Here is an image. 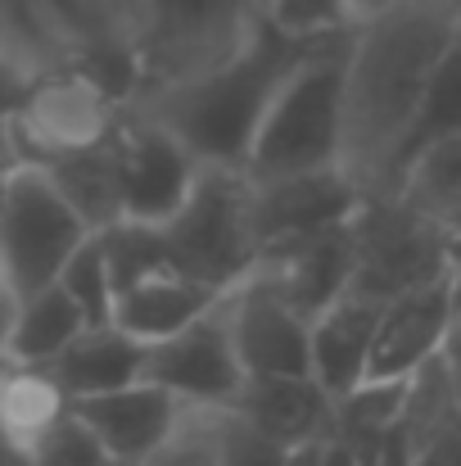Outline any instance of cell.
Returning a JSON list of instances; mask_svg holds the SVG:
<instances>
[{"mask_svg":"<svg viewBox=\"0 0 461 466\" xmlns=\"http://www.w3.org/2000/svg\"><path fill=\"white\" fill-rule=\"evenodd\" d=\"M158 227L176 272L213 290H231L258 258L249 172L240 163H199L185 199Z\"/></svg>","mask_w":461,"mask_h":466,"instance_id":"cell-5","label":"cell"},{"mask_svg":"<svg viewBox=\"0 0 461 466\" xmlns=\"http://www.w3.org/2000/svg\"><path fill=\"white\" fill-rule=\"evenodd\" d=\"M123 105L127 100L105 91L82 68H55V73L32 77L5 114H9L23 158L32 167H45V163H59V158L109 141Z\"/></svg>","mask_w":461,"mask_h":466,"instance_id":"cell-8","label":"cell"},{"mask_svg":"<svg viewBox=\"0 0 461 466\" xmlns=\"http://www.w3.org/2000/svg\"><path fill=\"white\" fill-rule=\"evenodd\" d=\"M222 295L226 290H213V286H204V281H195L176 268H158V272L123 286L114 295V321L127 335H136L141 344H154V339L181 330L185 321H195L199 312H208Z\"/></svg>","mask_w":461,"mask_h":466,"instance_id":"cell-19","label":"cell"},{"mask_svg":"<svg viewBox=\"0 0 461 466\" xmlns=\"http://www.w3.org/2000/svg\"><path fill=\"white\" fill-rule=\"evenodd\" d=\"M95 240H100V254H105V263H109L114 295H118L123 286H132V281L158 272V268H172L158 222H145V218H118V222L100 227Z\"/></svg>","mask_w":461,"mask_h":466,"instance_id":"cell-27","label":"cell"},{"mask_svg":"<svg viewBox=\"0 0 461 466\" xmlns=\"http://www.w3.org/2000/svg\"><path fill=\"white\" fill-rule=\"evenodd\" d=\"M453 9H457V18H461V0H457V5H453Z\"/></svg>","mask_w":461,"mask_h":466,"instance_id":"cell-39","label":"cell"},{"mask_svg":"<svg viewBox=\"0 0 461 466\" xmlns=\"http://www.w3.org/2000/svg\"><path fill=\"white\" fill-rule=\"evenodd\" d=\"M50 181L64 190V199L82 213V222L91 231L127 218L123 208V172H118V155H114V141H100L82 155H68L59 163H45Z\"/></svg>","mask_w":461,"mask_h":466,"instance_id":"cell-23","label":"cell"},{"mask_svg":"<svg viewBox=\"0 0 461 466\" xmlns=\"http://www.w3.org/2000/svg\"><path fill=\"white\" fill-rule=\"evenodd\" d=\"M5 299H9V295H5V281H0V304H5Z\"/></svg>","mask_w":461,"mask_h":466,"instance_id":"cell-38","label":"cell"},{"mask_svg":"<svg viewBox=\"0 0 461 466\" xmlns=\"http://www.w3.org/2000/svg\"><path fill=\"white\" fill-rule=\"evenodd\" d=\"M453 27V0H407L348 27L339 163L362 190H385L394 181L426 82Z\"/></svg>","mask_w":461,"mask_h":466,"instance_id":"cell-1","label":"cell"},{"mask_svg":"<svg viewBox=\"0 0 461 466\" xmlns=\"http://www.w3.org/2000/svg\"><path fill=\"white\" fill-rule=\"evenodd\" d=\"M0 68L18 77L23 86L41 73L68 68L55 36L45 32L36 0H0Z\"/></svg>","mask_w":461,"mask_h":466,"instance_id":"cell-26","label":"cell"},{"mask_svg":"<svg viewBox=\"0 0 461 466\" xmlns=\"http://www.w3.org/2000/svg\"><path fill=\"white\" fill-rule=\"evenodd\" d=\"M45 371L59 380V390L68 399H86L127 380H141L145 371V344L136 335H127L118 321H100L86 326L82 335H73L50 362Z\"/></svg>","mask_w":461,"mask_h":466,"instance_id":"cell-18","label":"cell"},{"mask_svg":"<svg viewBox=\"0 0 461 466\" xmlns=\"http://www.w3.org/2000/svg\"><path fill=\"white\" fill-rule=\"evenodd\" d=\"M68 408L73 399L59 390V380L45 367L0 358V440L5 444L27 453Z\"/></svg>","mask_w":461,"mask_h":466,"instance_id":"cell-22","label":"cell"},{"mask_svg":"<svg viewBox=\"0 0 461 466\" xmlns=\"http://www.w3.org/2000/svg\"><path fill=\"white\" fill-rule=\"evenodd\" d=\"M226 326L245 376H299L307 371V317L295 312L267 281L245 272L226 295Z\"/></svg>","mask_w":461,"mask_h":466,"instance_id":"cell-14","label":"cell"},{"mask_svg":"<svg viewBox=\"0 0 461 466\" xmlns=\"http://www.w3.org/2000/svg\"><path fill=\"white\" fill-rule=\"evenodd\" d=\"M461 312V295L453 277L426 281L416 290H403L380 304L376 339H371V367L376 380H412L426 362H435L448 344V330Z\"/></svg>","mask_w":461,"mask_h":466,"instance_id":"cell-12","label":"cell"},{"mask_svg":"<svg viewBox=\"0 0 461 466\" xmlns=\"http://www.w3.org/2000/svg\"><path fill=\"white\" fill-rule=\"evenodd\" d=\"M281 458H286V444L263 435L240 412L222 408V466H281Z\"/></svg>","mask_w":461,"mask_h":466,"instance_id":"cell-31","label":"cell"},{"mask_svg":"<svg viewBox=\"0 0 461 466\" xmlns=\"http://www.w3.org/2000/svg\"><path fill=\"white\" fill-rule=\"evenodd\" d=\"M181 399L154 380H127L86 399H73V412L91 426V435L105 444L114 466H141L167 440V431L181 417Z\"/></svg>","mask_w":461,"mask_h":466,"instance_id":"cell-15","label":"cell"},{"mask_svg":"<svg viewBox=\"0 0 461 466\" xmlns=\"http://www.w3.org/2000/svg\"><path fill=\"white\" fill-rule=\"evenodd\" d=\"M353 286L366 299H394L426 281L453 277L448 222L421 213L398 190H362L353 218Z\"/></svg>","mask_w":461,"mask_h":466,"instance_id":"cell-6","label":"cell"},{"mask_svg":"<svg viewBox=\"0 0 461 466\" xmlns=\"http://www.w3.org/2000/svg\"><path fill=\"white\" fill-rule=\"evenodd\" d=\"M91 236L82 213L64 199L45 167H18L0 208V281L9 299L50 286L73 249Z\"/></svg>","mask_w":461,"mask_h":466,"instance_id":"cell-7","label":"cell"},{"mask_svg":"<svg viewBox=\"0 0 461 466\" xmlns=\"http://www.w3.org/2000/svg\"><path fill=\"white\" fill-rule=\"evenodd\" d=\"M453 132H461V18L453 27V36H448V46H444V55H439V64H435V73H430V82H426V96H421L416 123L407 132V146L398 155V167H403V158L416 155L421 146H430L439 137H453Z\"/></svg>","mask_w":461,"mask_h":466,"instance_id":"cell-25","label":"cell"},{"mask_svg":"<svg viewBox=\"0 0 461 466\" xmlns=\"http://www.w3.org/2000/svg\"><path fill=\"white\" fill-rule=\"evenodd\" d=\"M141 466H222V408L185 403L167 440Z\"/></svg>","mask_w":461,"mask_h":466,"instance_id":"cell-28","label":"cell"},{"mask_svg":"<svg viewBox=\"0 0 461 466\" xmlns=\"http://www.w3.org/2000/svg\"><path fill=\"white\" fill-rule=\"evenodd\" d=\"M344 55H348V27L316 36L304 59L286 73L276 96L267 100L249 150L245 172L249 177H281L339 163L344 141Z\"/></svg>","mask_w":461,"mask_h":466,"instance_id":"cell-3","label":"cell"},{"mask_svg":"<svg viewBox=\"0 0 461 466\" xmlns=\"http://www.w3.org/2000/svg\"><path fill=\"white\" fill-rule=\"evenodd\" d=\"M145 380L172 390L181 403H204V408H226L236 390L245 385L240 353L231 344V326L222 299L181 330L145 344Z\"/></svg>","mask_w":461,"mask_h":466,"instance_id":"cell-10","label":"cell"},{"mask_svg":"<svg viewBox=\"0 0 461 466\" xmlns=\"http://www.w3.org/2000/svg\"><path fill=\"white\" fill-rule=\"evenodd\" d=\"M114 155H118V172H123V208L127 218H145V222H163L190 190L195 172L204 158L195 155L167 123H158L150 109L141 105H123L114 132Z\"/></svg>","mask_w":461,"mask_h":466,"instance_id":"cell-9","label":"cell"},{"mask_svg":"<svg viewBox=\"0 0 461 466\" xmlns=\"http://www.w3.org/2000/svg\"><path fill=\"white\" fill-rule=\"evenodd\" d=\"M330 403L335 399L312 380V371H299V376H245V385L226 408L290 449L330 435Z\"/></svg>","mask_w":461,"mask_h":466,"instance_id":"cell-17","label":"cell"},{"mask_svg":"<svg viewBox=\"0 0 461 466\" xmlns=\"http://www.w3.org/2000/svg\"><path fill=\"white\" fill-rule=\"evenodd\" d=\"M389 190H398L407 204H416L421 213H430L439 222H457L461 218V132L439 137V141H430L416 155L403 158V167L394 172Z\"/></svg>","mask_w":461,"mask_h":466,"instance_id":"cell-24","label":"cell"},{"mask_svg":"<svg viewBox=\"0 0 461 466\" xmlns=\"http://www.w3.org/2000/svg\"><path fill=\"white\" fill-rule=\"evenodd\" d=\"M263 27V0H136L132 5V50L136 91L150 100L181 82H195L231 64Z\"/></svg>","mask_w":461,"mask_h":466,"instance_id":"cell-4","label":"cell"},{"mask_svg":"<svg viewBox=\"0 0 461 466\" xmlns=\"http://www.w3.org/2000/svg\"><path fill=\"white\" fill-rule=\"evenodd\" d=\"M376 321H380V299H366L357 290L339 295L330 309H321L307 321V371L330 399L366 380Z\"/></svg>","mask_w":461,"mask_h":466,"instance_id":"cell-16","label":"cell"},{"mask_svg":"<svg viewBox=\"0 0 461 466\" xmlns=\"http://www.w3.org/2000/svg\"><path fill=\"white\" fill-rule=\"evenodd\" d=\"M18 167H27V158L18 150V137H14V127H9V114L0 109V172L14 177Z\"/></svg>","mask_w":461,"mask_h":466,"instance_id":"cell-32","label":"cell"},{"mask_svg":"<svg viewBox=\"0 0 461 466\" xmlns=\"http://www.w3.org/2000/svg\"><path fill=\"white\" fill-rule=\"evenodd\" d=\"M27 462L32 466H114L105 444L91 435V426L68 408L32 449H27Z\"/></svg>","mask_w":461,"mask_h":466,"instance_id":"cell-30","label":"cell"},{"mask_svg":"<svg viewBox=\"0 0 461 466\" xmlns=\"http://www.w3.org/2000/svg\"><path fill=\"white\" fill-rule=\"evenodd\" d=\"M453 5H457V0H453Z\"/></svg>","mask_w":461,"mask_h":466,"instance_id":"cell-40","label":"cell"},{"mask_svg":"<svg viewBox=\"0 0 461 466\" xmlns=\"http://www.w3.org/2000/svg\"><path fill=\"white\" fill-rule=\"evenodd\" d=\"M91 321L82 309L68 299V290L59 281L9 299V317H5V358L9 362H27V367H45L73 335H82Z\"/></svg>","mask_w":461,"mask_h":466,"instance_id":"cell-20","label":"cell"},{"mask_svg":"<svg viewBox=\"0 0 461 466\" xmlns=\"http://www.w3.org/2000/svg\"><path fill=\"white\" fill-rule=\"evenodd\" d=\"M394 5H407V0H344V14H348V23H362V18H371L380 9H394Z\"/></svg>","mask_w":461,"mask_h":466,"instance_id":"cell-35","label":"cell"},{"mask_svg":"<svg viewBox=\"0 0 461 466\" xmlns=\"http://www.w3.org/2000/svg\"><path fill=\"white\" fill-rule=\"evenodd\" d=\"M439 362H444V371L453 380V394H457V403H461V312H457V321H453V330H448V344H444Z\"/></svg>","mask_w":461,"mask_h":466,"instance_id":"cell-33","label":"cell"},{"mask_svg":"<svg viewBox=\"0 0 461 466\" xmlns=\"http://www.w3.org/2000/svg\"><path fill=\"white\" fill-rule=\"evenodd\" d=\"M55 281L68 290V299L82 309V317H86L91 326L114 321V277H109V263H105V254H100L95 231L73 249V258L64 263V272H59Z\"/></svg>","mask_w":461,"mask_h":466,"instance_id":"cell-29","label":"cell"},{"mask_svg":"<svg viewBox=\"0 0 461 466\" xmlns=\"http://www.w3.org/2000/svg\"><path fill=\"white\" fill-rule=\"evenodd\" d=\"M312 41L316 36L281 32L263 14V27L231 64H222L195 82H181L172 91H158L150 100H132V105L150 109L158 123H167L204 163H245L249 137H254L267 100L276 96V86L304 59Z\"/></svg>","mask_w":461,"mask_h":466,"instance_id":"cell-2","label":"cell"},{"mask_svg":"<svg viewBox=\"0 0 461 466\" xmlns=\"http://www.w3.org/2000/svg\"><path fill=\"white\" fill-rule=\"evenodd\" d=\"M5 317H9V299L0 304V358H5Z\"/></svg>","mask_w":461,"mask_h":466,"instance_id":"cell-36","label":"cell"},{"mask_svg":"<svg viewBox=\"0 0 461 466\" xmlns=\"http://www.w3.org/2000/svg\"><path fill=\"white\" fill-rule=\"evenodd\" d=\"M326 440H330V435L304 440V444H290L286 458H281V466H321V458H326Z\"/></svg>","mask_w":461,"mask_h":466,"instance_id":"cell-34","label":"cell"},{"mask_svg":"<svg viewBox=\"0 0 461 466\" xmlns=\"http://www.w3.org/2000/svg\"><path fill=\"white\" fill-rule=\"evenodd\" d=\"M5 190H9V177L0 172V208H5Z\"/></svg>","mask_w":461,"mask_h":466,"instance_id":"cell-37","label":"cell"},{"mask_svg":"<svg viewBox=\"0 0 461 466\" xmlns=\"http://www.w3.org/2000/svg\"><path fill=\"white\" fill-rule=\"evenodd\" d=\"M362 199V186L344 163L281 172V177H249V204H254V231L258 249L286 236L321 231L335 222H348Z\"/></svg>","mask_w":461,"mask_h":466,"instance_id":"cell-13","label":"cell"},{"mask_svg":"<svg viewBox=\"0 0 461 466\" xmlns=\"http://www.w3.org/2000/svg\"><path fill=\"white\" fill-rule=\"evenodd\" d=\"M407 403V380H357L353 390L335 394L330 403V435L353 453L357 466H371L380 458L385 440L394 435L398 417Z\"/></svg>","mask_w":461,"mask_h":466,"instance_id":"cell-21","label":"cell"},{"mask_svg":"<svg viewBox=\"0 0 461 466\" xmlns=\"http://www.w3.org/2000/svg\"><path fill=\"white\" fill-rule=\"evenodd\" d=\"M249 272L258 281H267L290 309L312 321L316 312L330 309L353 286V227L335 222L321 231L272 240L258 249Z\"/></svg>","mask_w":461,"mask_h":466,"instance_id":"cell-11","label":"cell"}]
</instances>
